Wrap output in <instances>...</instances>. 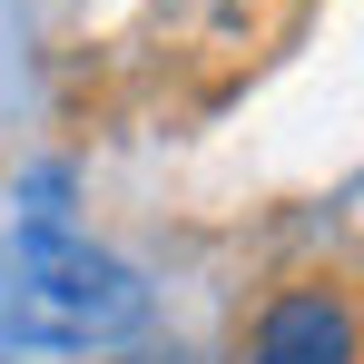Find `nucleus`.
<instances>
[{"instance_id": "2", "label": "nucleus", "mask_w": 364, "mask_h": 364, "mask_svg": "<svg viewBox=\"0 0 364 364\" xmlns=\"http://www.w3.org/2000/svg\"><path fill=\"white\" fill-rule=\"evenodd\" d=\"M246 364H355V315H345V296H325V286L276 296L256 315Z\"/></svg>"}, {"instance_id": "1", "label": "nucleus", "mask_w": 364, "mask_h": 364, "mask_svg": "<svg viewBox=\"0 0 364 364\" xmlns=\"http://www.w3.org/2000/svg\"><path fill=\"white\" fill-rule=\"evenodd\" d=\"M148 325V286L138 266H119L89 237H20V256L0 266V335L40 345V355H89Z\"/></svg>"}]
</instances>
